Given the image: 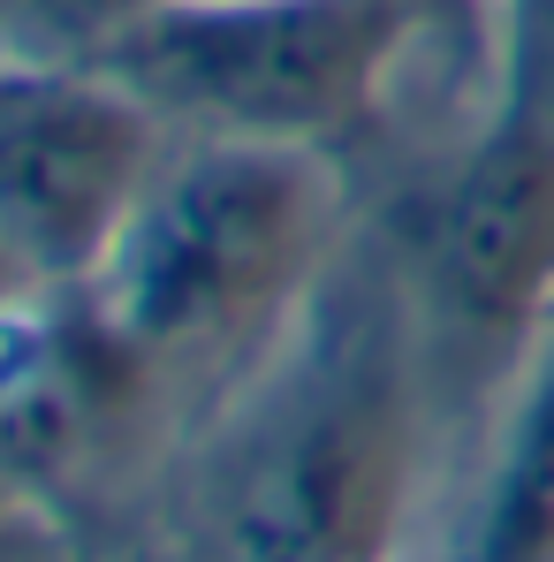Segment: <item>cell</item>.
<instances>
[{
  "label": "cell",
  "mask_w": 554,
  "mask_h": 562,
  "mask_svg": "<svg viewBox=\"0 0 554 562\" xmlns=\"http://www.w3.org/2000/svg\"><path fill=\"white\" fill-rule=\"evenodd\" d=\"M160 449L176 434L77 281H46L0 312V479L15 494L84 525L99 494Z\"/></svg>",
  "instance_id": "8992f818"
},
{
  "label": "cell",
  "mask_w": 554,
  "mask_h": 562,
  "mask_svg": "<svg viewBox=\"0 0 554 562\" xmlns=\"http://www.w3.org/2000/svg\"><path fill=\"white\" fill-rule=\"evenodd\" d=\"M342 153L176 130L114 251L77 281L176 449L259 373L358 236Z\"/></svg>",
  "instance_id": "7a4b0ae2"
},
{
  "label": "cell",
  "mask_w": 554,
  "mask_h": 562,
  "mask_svg": "<svg viewBox=\"0 0 554 562\" xmlns=\"http://www.w3.org/2000/svg\"><path fill=\"white\" fill-rule=\"evenodd\" d=\"M395 244L418 304L433 418H463L540 350L554 319V122L494 99L433 176L426 205L395 221Z\"/></svg>",
  "instance_id": "277c9868"
},
{
  "label": "cell",
  "mask_w": 554,
  "mask_h": 562,
  "mask_svg": "<svg viewBox=\"0 0 554 562\" xmlns=\"http://www.w3.org/2000/svg\"><path fill=\"white\" fill-rule=\"evenodd\" d=\"M494 69L501 106L554 122V0H494Z\"/></svg>",
  "instance_id": "52a82bcc"
},
{
  "label": "cell",
  "mask_w": 554,
  "mask_h": 562,
  "mask_svg": "<svg viewBox=\"0 0 554 562\" xmlns=\"http://www.w3.org/2000/svg\"><path fill=\"white\" fill-rule=\"evenodd\" d=\"M168 137L176 130L99 61L0 54V244L38 281H84Z\"/></svg>",
  "instance_id": "5b68a950"
},
{
  "label": "cell",
  "mask_w": 554,
  "mask_h": 562,
  "mask_svg": "<svg viewBox=\"0 0 554 562\" xmlns=\"http://www.w3.org/2000/svg\"><path fill=\"white\" fill-rule=\"evenodd\" d=\"M31 289H46V281H38L23 259H15V251H8V244H0V312H8V304H23Z\"/></svg>",
  "instance_id": "9c48e42d"
},
{
  "label": "cell",
  "mask_w": 554,
  "mask_h": 562,
  "mask_svg": "<svg viewBox=\"0 0 554 562\" xmlns=\"http://www.w3.org/2000/svg\"><path fill=\"white\" fill-rule=\"evenodd\" d=\"M0 562H77V525L0 479Z\"/></svg>",
  "instance_id": "ba28073f"
},
{
  "label": "cell",
  "mask_w": 554,
  "mask_h": 562,
  "mask_svg": "<svg viewBox=\"0 0 554 562\" xmlns=\"http://www.w3.org/2000/svg\"><path fill=\"white\" fill-rule=\"evenodd\" d=\"M418 31L426 0H160L99 69L190 137L350 153Z\"/></svg>",
  "instance_id": "3957f363"
},
{
  "label": "cell",
  "mask_w": 554,
  "mask_h": 562,
  "mask_svg": "<svg viewBox=\"0 0 554 562\" xmlns=\"http://www.w3.org/2000/svg\"><path fill=\"white\" fill-rule=\"evenodd\" d=\"M433 380L395 221H358L274 358L190 441L183 562H387Z\"/></svg>",
  "instance_id": "6da1fadb"
}]
</instances>
